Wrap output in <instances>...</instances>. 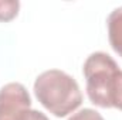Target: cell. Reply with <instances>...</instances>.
<instances>
[{
    "label": "cell",
    "mask_w": 122,
    "mask_h": 120,
    "mask_svg": "<svg viewBox=\"0 0 122 120\" xmlns=\"http://www.w3.org/2000/svg\"><path fill=\"white\" fill-rule=\"evenodd\" d=\"M34 93L38 102L54 116L65 117L82 103L77 81L60 69L44 71L36 78Z\"/></svg>",
    "instance_id": "6da1fadb"
},
{
    "label": "cell",
    "mask_w": 122,
    "mask_h": 120,
    "mask_svg": "<svg viewBox=\"0 0 122 120\" xmlns=\"http://www.w3.org/2000/svg\"><path fill=\"white\" fill-rule=\"evenodd\" d=\"M115 60L107 52H92L85 60L82 74L87 81V95L98 107L111 109V90L119 72Z\"/></svg>",
    "instance_id": "7a4b0ae2"
},
{
    "label": "cell",
    "mask_w": 122,
    "mask_h": 120,
    "mask_svg": "<svg viewBox=\"0 0 122 120\" xmlns=\"http://www.w3.org/2000/svg\"><path fill=\"white\" fill-rule=\"evenodd\" d=\"M0 120H48L31 109V97L24 85L10 82L0 89Z\"/></svg>",
    "instance_id": "3957f363"
},
{
    "label": "cell",
    "mask_w": 122,
    "mask_h": 120,
    "mask_svg": "<svg viewBox=\"0 0 122 120\" xmlns=\"http://www.w3.org/2000/svg\"><path fill=\"white\" fill-rule=\"evenodd\" d=\"M108 40L112 50L122 58V6L112 10L107 18Z\"/></svg>",
    "instance_id": "277c9868"
},
{
    "label": "cell",
    "mask_w": 122,
    "mask_h": 120,
    "mask_svg": "<svg viewBox=\"0 0 122 120\" xmlns=\"http://www.w3.org/2000/svg\"><path fill=\"white\" fill-rule=\"evenodd\" d=\"M20 3L17 0H3L0 1V21H11L19 14Z\"/></svg>",
    "instance_id": "5b68a950"
},
{
    "label": "cell",
    "mask_w": 122,
    "mask_h": 120,
    "mask_svg": "<svg viewBox=\"0 0 122 120\" xmlns=\"http://www.w3.org/2000/svg\"><path fill=\"white\" fill-rule=\"evenodd\" d=\"M111 107H115L118 110H122V71L118 72L112 90H111Z\"/></svg>",
    "instance_id": "8992f818"
},
{
    "label": "cell",
    "mask_w": 122,
    "mask_h": 120,
    "mask_svg": "<svg viewBox=\"0 0 122 120\" xmlns=\"http://www.w3.org/2000/svg\"><path fill=\"white\" fill-rule=\"evenodd\" d=\"M68 120H104V117L97 110L87 107V109H82V110L74 113Z\"/></svg>",
    "instance_id": "52a82bcc"
}]
</instances>
